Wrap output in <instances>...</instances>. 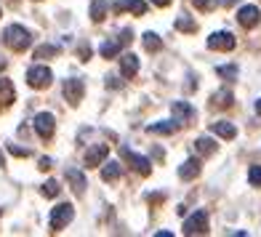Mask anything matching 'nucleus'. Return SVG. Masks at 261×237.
<instances>
[{
	"mask_svg": "<svg viewBox=\"0 0 261 237\" xmlns=\"http://www.w3.org/2000/svg\"><path fill=\"white\" fill-rule=\"evenodd\" d=\"M3 67H6V62H0V69H3Z\"/></svg>",
	"mask_w": 261,
	"mask_h": 237,
	"instance_id": "nucleus-38",
	"label": "nucleus"
},
{
	"mask_svg": "<svg viewBox=\"0 0 261 237\" xmlns=\"http://www.w3.org/2000/svg\"><path fill=\"white\" fill-rule=\"evenodd\" d=\"M40 168L48 171V168H51V157H40Z\"/></svg>",
	"mask_w": 261,
	"mask_h": 237,
	"instance_id": "nucleus-33",
	"label": "nucleus"
},
{
	"mask_svg": "<svg viewBox=\"0 0 261 237\" xmlns=\"http://www.w3.org/2000/svg\"><path fill=\"white\" fill-rule=\"evenodd\" d=\"M234 45H237V40L232 32H213L208 38V48H213V51H232Z\"/></svg>",
	"mask_w": 261,
	"mask_h": 237,
	"instance_id": "nucleus-8",
	"label": "nucleus"
},
{
	"mask_svg": "<svg viewBox=\"0 0 261 237\" xmlns=\"http://www.w3.org/2000/svg\"><path fill=\"white\" fill-rule=\"evenodd\" d=\"M208 213L205 210H195L192 216H189L187 221H184V234H208Z\"/></svg>",
	"mask_w": 261,
	"mask_h": 237,
	"instance_id": "nucleus-5",
	"label": "nucleus"
},
{
	"mask_svg": "<svg viewBox=\"0 0 261 237\" xmlns=\"http://www.w3.org/2000/svg\"><path fill=\"white\" fill-rule=\"evenodd\" d=\"M101 179L104 181H117L120 179V163H115V160H110V163H101Z\"/></svg>",
	"mask_w": 261,
	"mask_h": 237,
	"instance_id": "nucleus-20",
	"label": "nucleus"
},
{
	"mask_svg": "<svg viewBox=\"0 0 261 237\" xmlns=\"http://www.w3.org/2000/svg\"><path fill=\"white\" fill-rule=\"evenodd\" d=\"M56 131V117L51 112H40L38 117H35V134H38L40 139H51Z\"/></svg>",
	"mask_w": 261,
	"mask_h": 237,
	"instance_id": "nucleus-6",
	"label": "nucleus"
},
{
	"mask_svg": "<svg viewBox=\"0 0 261 237\" xmlns=\"http://www.w3.org/2000/svg\"><path fill=\"white\" fill-rule=\"evenodd\" d=\"M107 155H110V147L107 144H96V147H91L86 152V165L88 168H96V165H101L107 160Z\"/></svg>",
	"mask_w": 261,
	"mask_h": 237,
	"instance_id": "nucleus-11",
	"label": "nucleus"
},
{
	"mask_svg": "<svg viewBox=\"0 0 261 237\" xmlns=\"http://www.w3.org/2000/svg\"><path fill=\"white\" fill-rule=\"evenodd\" d=\"M176 120H160V123H149L147 125V134H155V136H171L176 131Z\"/></svg>",
	"mask_w": 261,
	"mask_h": 237,
	"instance_id": "nucleus-14",
	"label": "nucleus"
},
{
	"mask_svg": "<svg viewBox=\"0 0 261 237\" xmlns=\"http://www.w3.org/2000/svg\"><path fill=\"white\" fill-rule=\"evenodd\" d=\"M56 54H59V45H48V43H45V45H40V48L35 51V59H48V56H56Z\"/></svg>",
	"mask_w": 261,
	"mask_h": 237,
	"instance_id": "nucleus-28",
	"label": "nucleus"
},
{
	"mask_svg": "<svg viewBox=\"0 0 261 237\" xmlns=\"http://www.w3.org/2000/svg\"><path fill=\"white\" fill-rule=\"evenodd\" d=\"M120 157H123V160H125L139 176H149V173H152V160L136 155V152H130L128 147H120Z\"/></svg>",
	"mask_w": 261,
	"mask_h": 237,
	"instance_id": "nucleus-4",
	"label": "nucleus"
},
{
	"mask_svg": "<svg viewBox=\"0 0 261 237\" xmlns=\"http://www.w3.org/2000/svg\"><path fill=\"white\" fill-rule=\"evenodd\" d=\"M107 11H110V6H107L104 0H93V3H91V19L99 24V21H104Z\"/></svg>",
	"mask_w": 261,
	"mask_h": 237,
	"instance_id": "nucleus-22",
	"label": "nucleus"
},
{
	"mask_svg": "<svg viewBox=\"0 0 261 237\" xmlns=\"http://www.w3.org/2000/svg\"><path fill=\"white\" fill-rule=\"evenodd\" d=\"M51 80H54V72L45 64H35L30 72H27V83L35 88V91H40V88H48L51 86Z\"/></svg>",
	"mask_w": 261,
	"mask_h": 237,
	"instance_id": "nucleus-3",
	"label": "nucleus"
},
{
	"mask_svg": "<svg viewBox=\"0 0 261 237\" xmlns=\"http://www.w3.org/2000/svg\"><path fill=\"white\" fill-rule=\"evenodd\" d=\"M8 152L16 157H30V149L27 147H16V144H8Z\"/></svg>",
	"mask_w": 261,
	"mask_h": 237,
	"instance_id": "nucleus-31",
	"label": "nucleus"
},
{
	"mask_svg": "<svg viewBox=\"0 0 261 237\" xmlns=\"http://www.w3.org/2000/svg\"><path fill=\"white\" fill-rule=\"evenodd\" d=\"M144 48L152 54V51H160L163 48V40H160V35H155V32H144Z\"/></svg>",
	"mask_w": 261,
	"mask_h": 237,
	"instance_id": "nucleus-23",
	"label": "nucleus"
},
{
	"mask_svg": "<svg viewBox=\"0 0 261 237\" xmlns=\"http://www.w3.org/2000/svg\"><path fill=\"white\" fill-rule=\"evenodd\" d=\"M107 86H110V88H123V80H117V77H107Z\"/></svg>",
	"mask_w": 261,
	"mask_h": 237,
	"instance_id": "nucleus-32",
	"label": "nucleus"
},
{
	"mask_svg": "<svg viewBox=\"0 0 261 237\" xmlns=\"http://www.w3.org/2000/svg\"><path fill=\"white\" fill-rule=\"evenodd\" d=\"M75 219V208L69 203H59L56 208H51V216H48V227L51 232H62L69 221Z\"/></svg>",
	"mask_w": 261,
	"mask_h": 237,
	"instance_id": "nucleus-2",
	"label": "nucleus"
},
{
	"mask_svg": "<svg viewBox=\"0 0 261 237\" xmlns=\"http://www.w3.org/2000/svg\"><path fill=\"white\" fill-rule=\"evenodd\" d=\"M179 176H181L184 181H192L195 176H200V160H195V157L184 160V163L179 165Z\"/></svg>",
	"mask_w": 261,
	"mask_h": 237,
	"instance_id": "nucleus-15",
	"label": "nucleus"
},
{
	"mask_svg": "<svg viewBox=\"0 0 261 237\" xmlns=\"http://www.w3.org/2000/svg\"><path fill=\"white\" fill-rule=\"evenodd\" d=\"M67 181H69V187H72V192L80 197L83 192H86V187H88V181H86V176H83L77 168H67Z\"/></svg>",
	"mask_w": 261,
	"mask_h": 237,
	"instance_id": "nucleus-13",
	"label": "nucleus"
},
{
	"mask_svg": "<svg viewBox=\"0 0 261 237\" xmlns=\"http://www.w3.org/2000/svg\"><path fill=\"white\" fill-rule=\"evenodd\" d=\"M195 149L200 152V155H211V152L216 149V141H211L208 136H203V139H197V141H195Z\"/></svg>",
	"mask_w": 261,
	"mask_h": 237,
	"instance_id": "nucleus-24",
	"label": "nucleus"
},
{
	"mask_svg": "<svg viewBox=\"0 0 261 237\" xmlns=\"http://www.w3.org/2000/svg\"><path fill=\"white\" fill-rule=\"evenodd\" d=\"M192 3H195L197 11H213V8L221 3V0H192Z\"/></svg>",
	"mask_w": 261,
	"mask_h": 237,
	"instance_id": "nucleus-30",
	"label": "nucleus"
},
{
	"mask_svg": "<svg viewBox=\"0 0 261 237\" xmlns=\"http://www.w3.org/2000/svg\"><path fill=\"white\" fill-rule=\"evenodd\" d=\"M115 11H130V14H136V16H144L147 3L144 0H120V3L115 6Z\"/></svg>",
	"mask_w": 261,
	"mask_h": 237,
	"instance_id": "nucleus-17",
	"label": "nucleus"
},
{
	"mask_svg": "<svg viewBox=\"0 0 261 237\" xmlns=\"http://www.w3.org/2000/svg\"><path fill=\"white\" fill-rule=\"evenodd\" d=\"M149 203H163V195H147Z\"/></svg>",
	"mask_w": 261,
	"mask_h": 237,
	"instance_id": "nucleus-35",
	"label": "nucleus"
},
{
	"mask_svg": "<svg viewBox=\"0 0 261 237\" xmlns=\"http://www.w3.org/2000/svg\"><path fill=\"white\" fill-rule=\"evenodd\" d=\"M3 40H6L8 48H14V51H27L30 43H32V35H30V30H24L21 24H11L3 32Z\"/></svg>",
	"mask_w": 261,
	"mask_h": 237,
	"instance_id": "nucleus-1",
	"label": "nucleus"
},
{
	"mask_svg": "<svg viewBox=\"0 0 261 237\" xmlns=\"http://www.w3.org/2000/svg\"><path fill=\"white\" fill-rule=\"evenodd\" d=\"M237 21H240L245 30L256 27L258 21H261V11H258V6H243L240 11H237Z\"/></svg>",
	"mask_w": 261,
	"mask_h": 237,
	"instance_id": "nucleus-10",
	"label": "nucleus"
},
{
	"mask_svg": "<svg viewBox=\"0 0 261 237\" xmlns=\"http://www.w3.org/2000/svg\"><path fill=\"white\" fill-rule=\"evenodd\" d=\"M40 192H43L45 197H56L59 192H62V187H59V181H56V179H48V181H45V184L40 187Z\"/></svg>",
	"mask_w": 261,
	"mask_h": 237,
	"instance_id": "nucleus-26",
	"label": "nucleus"
},
{
	"mask_svg": "<svg viewBox=\"0 0 261 237\" xmlns=\"http://www.w3.org/2000/svg\"><path fill=\"white\" fill-rule=\"evenodd\" d=\"M0 216H3V210H0Z\"/></svg>",
	"mask_w": 261,
	"mask_h": 237,
	"instance_id": "nucleus-40",
	"label": "nucleus"
},
{
	"mask_svg": "<svg viewBox=\"0 0 261 237\" xmlns=\"http://www.w3.org/2000/svg\"><path fill=\"white\" fill-rule=\"evenodd\" d=\"M120 72H123L125 77H136V75H139V56H136V54L125 51V54L120 56Z\"/></svg>",
	"mask_w": 261,
	"mask_h": 237,
	"instance_id": "nucleus-12",
	"label": "nucleus"
},
{
	"mask_svg": "<svg viewBox=\"0 0 261 237\" xmlns=\"http://www.w3.org/2000/svg\"><path fill=\"white\" fill-rule=\"evenodd\" d=\"M211 134H216L221 139H234L237 136V128L227 120H216V123H211Z\"/></svg>",
	"mask_w": 261,
	"mask_h": 237,
	"instance_id": "nucleus-18",
	"label": "nucleus"
},
{
	"mask_svg": "<svg viewBox=\"0 0 261 237\" xmlns=\"http://www.w3.org/2000/svg\"><path fill=\"white\" fill-rule=\"evenodd\" d=\"M171 112H173V120L181 123V125H187V123L195 120V107L189 104V101H173V104H171Z\"/></svg>",
	"mask_w": 261,
	"mask_h": 237,
	"instance_id": "nucleus-9",
	"label": "nucleus"
},
{
	"mask_svg": "<svg viewBox=\"0 0 261 237\" xmlns=\"http://www.w3.org/2000/svg\"><path fill=\"white\" fill-rule=\"evenodd\" d=\"M232 101H234V96H232V91H227V88L216 91V93L211 96V107H219V110H229Z\"/></svg>",
	"mask_w": 261,
	"mask_h": 237,
	"instance_id": "nucleus-19",
	"label": "nucleus"
},
{
	"mask_svg": "<svg viewBox=\"0 0 261 237\" xmlns=\"http://www.w3.org/2000/svg\"><path fill=\"white\" fill-rule=\"evenodd\" d=\"M80 56H83V59L91 56V48H88V45H80Z\"/></svg>",
	"mask_w": 261,
	"mask_h": 237,
	"instance_id": "nucleus-34",
	"label": "nucleus"
},
{
	"mask_svg": "<svg viewBox=\"0 0 261 237\" xmlns=\"http://www.w3.org/2000/svg\"><path fill=\"white\" fill-rule=\"evenodd\" d=\"M216 75H221L224 80H237V67L234 64H221V67H216Z\"/></svg>",
	"mask_w": 261,
	"mask_h": 237,
	"instance_id": "nucleus-27",
	"label": "nucleus"
},
{
	"mask_svg": "<svg viewBox=\"0 0 261 237\" xmlns=\"http://www.w3.org/2000/svg\"><path fill=\"white\" fill-rule=\"evenodd\" d=\"M16 99V91H14V83L0 77V107H11Z\"/></svg>",
	"mask_w": 261,
	"mask_h": 237,
	"instance_id": "nucleus-16",
	"label": "nucleus"
},
{
	"mask_svg": "<svg viewBox=\"0 0 261 237\" xmlns=\"http://www.w3.org/2000/svg\"><path fill=\"white\" fill-rule=\"evenodd\" d=\"M248 181H251V187H261V165H251V171H248Z\"/></svg>",
	"mask_w": 261,
	"mask_h": 237,
	"instance_id": "nucleus-29",
	"label": "nucleus"
},
{
	"mask_svg": "<svg viewBox=\"0 0 261 237\" xmlns=\"http://www.w3.org/2000/svg\"><path fill=\"white\" fill-rule=\"evenodd\" d=\"M176 30H179V32H195L197 21L189 19V16H179V19H176Z\"/></svg>",
	"mask_w": 261,
	"mask_h": 237,
	"instance_id": "nucleus-25",
	"label": "nucleus"
},
{
	"mask_svg": "<svg viewBox=\"0 0 261 237\" xmlns=\"http://www.w3.org/2000/svg\"><path fill=\"white\" fill-rule=\"evenodd\" d=\"M64 99L72 104V107H77L80 101H83V93H86V86H83V80H77V77H69V80H64Z\"/></svg>",
	"mask_w": 261,
	"mask_h": 237,
	"instance_id": "nucleus-7",
	"label": "nucleus"
},
{
	"mask_svg": "<svg viewBox=\"0 0 261 237\" xmlns=\"http://www.w3.org/2000/svg\"><path fill=\"white\" fill-rule=\"evenodd\" d=\"M0 165H3V155H0Z\"/></svg>",
	"mask_w": 261,
	"mask_h": 237,
	"instance_id": "nucleus-39",
	"label": "nucleus"
},
{
	"mask_svg": "<svg viewBox=\"0 0 261 237\" xmlns=\"http://www.w3.org/2000/svg\"><path fill=\"white\" fill-rule=\"evenodd\" d=\"M120 48H123L120 40H104V43L99 45V54H101L104 59H112V56L120 54Z\"/></svg>",
	"mask_w": 261,
	"mask_h": 237,
	"instance_id": "nucleus-21",
	"label": "nucleus"
},
{
	"mask_svg": "<svg viewBox=\"0 0 261 237\" xmlns=\"http://www.w3.org/2000/svg\"><path fill=\"white\" fill-rule=\"evenodd\" d=\"M152 3H155V6H168L171 0H152Z\"/></svg>",
	"mask_w": 261,
	"mask_h": 237,
	"instance_id": "nucleus-36",
	"label": "nucleus"
},
{
	"mask_svg": "<svg viewBox=\"0 0 261 237\" xmlns=\"http://www.w3.org/2000/svg\"><path fill=\"white\" fill-rule=\"evenodd\" d=\"M256 112H258V115H261V99H258V101H256Z\"/></svg>",
	"mask_w": 261,
	"mask_h": 237,
	"instance_id": "nucleus-37",
	"label": "nucleus"
}]
</instances>
